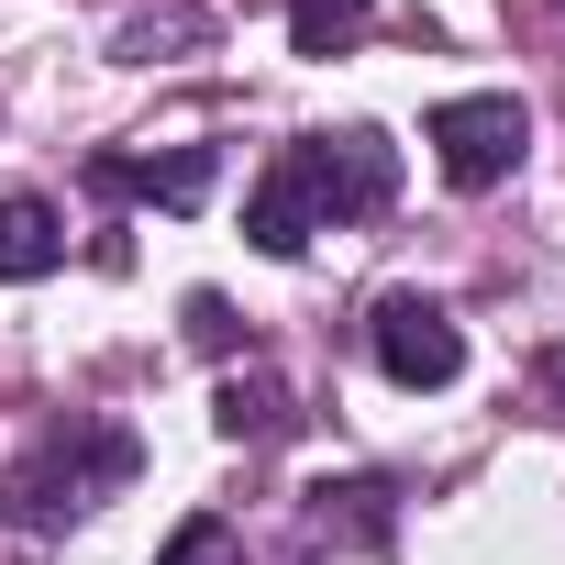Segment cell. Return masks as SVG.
Here are the masks:
<instances>
[{"instance_id": "obj_10", "label": "cell", "mask_w": 565, "mask_h": 565, "mask_svg": "<svg viewBox=\"0 0 565 565\" xmlns=\"http://www.w3.org/2000/svg\"><path fill=\"white\" fill-rule=\"evenodd\" d=\"M366 23H377V0H289V45L300 56H344Z\"/></svg>"}, {"instance_id": "obj_4", "label": "cell", "mask_w": 565, "mask_h": 565, "mask_svg": "<svg viewBox=\"0 0 565 565\" xmlns=\"http://www.w3.org/2000/svg\"><path fill=\"white\" fill-rule=\"evenodd\" d=\"M366 344H377V366H388L399 388H455V377H466V333H455V311L422 300V289H388L377 322H366Z\"/></svg>"}, {"instance_id": "obj_13", "label": "cell", "mask_w": 565, "mask_h": 565, "mask_svg": "<svg viewBox=\"0 0 565 565\" xmlns=\"http://www.w3.org/2000/svg\"><path fill=\"white\" fill-rule=\"evenodd\" d=\"M532 388H543V411L565 422V344H543V366H532Z\"/></svg>"}, {"instance_id": "obj_9", "label": "cell", "mask_w": 565, "mask_h": 565, "mask_svg": "<svg viewBox=\"0 0 565 565\" xmlns=\"http://www.w3.org/2000/svg\"><path fill=\"white\" fill-rule=\"evenodd\" d=\"M56 266H67V222L45 200H0V277L34 289V277H56Z\"/></svg>"}, {"instance_id": "obj_3", "label": "cell", "mask_w": 565, "mask_h": 565, "mask_svg": "<svg viewBox=\"0 0 565 565\" xmlns=\"http://www.w3.org/2000/svg\"><path fill=\"white\" fill-rule=\"evenodd\" d=\"M521 145H532V111H521L510 89H466V100L433 111V167H444L455 189H499V178L521 167Z\"/></svg>"}, {"instance_id": "obj_8", "label": "cell", "mask_w": 565, "mask_h": 565, "mask_svg": "<svg viewBox=\"0 0 565 565\" xmlns=\"http://www.w3.org/2000/svg\"><path fill=\"white\" fill-rule=\"evenodd\" d=\"M289 422H300V399L277 388L266 366H244V377H222V399H211V433H222V444H277V433H289Z\"/></svg>"}, {"instance_id": "obj_5", "label": "cell", "mask_w": 565, "mask_h": 565, "mask_svg": "<svg viewBox=\"0 0 565 565\" xmlns=\"http://www.w3.org/2000/svg\"><path fill=\"white\" fill-rule=\"evenodd\" d=\"M211 178H222L211 145H178V156H89V189H111V200H156V211H200Z\"/></svg>"}, {"instance_id": "obj_1", "label": "cell", "mask_w": 565, "mask_h": 565, "mask_svg": "<svg viewBox=\"0 0 565 565\" xmlns=\"http://www.w3.org/2000/svg\"><path fill=\"white\" fill-rule=\"evenodd\" d=\"M134 433L122 422H67V433H45L12 477H0V510H12L23 532H56V521H78V510H100V499H122L134 488Z\"/></svg>"}, {"instance_id": "obj_6", "label": "cell", "mask_w": 565, "mask_h": 565, "mask_svg": "<svg viewBox=\"0 0 565 565\" xmlns=\"http://www.w3.org/2000/svg\"><path fill=\"white\" fill-rule=\"evenodd\" d=\"M388 521H399L388 477H322V488L300 499V532H311V543H344V554H377Z\"/></svg>"}, {"instance_id": "obj_11", "label": "cell", "mask_w": 565, "mask_h": 565, "mask_svg": "<svg viewBox=\"0 0 565 565\" xmlns=\"http://www.w3.org/2000/svg\"><path fill=\"white\" fill-rule=\"evenodd\" d=\"M156 565H244V543H233V521H211V510H200V521H178V532H167V554H156Z\"/></svg>"}, {"instance_id": "obj_2", "label": "cell", "mask_w": 565, "mask_h": 565, "mask_svg": "<svg viewBox=\"0 0 565 565\" xmlns=\"http://www.w3.org/2000/svg\"><path fill=\"white\" fill-rule=\"evenodd\" d=\"M289 178H300V200H311L322 233H333V222H377V211L399 200V145H388L377 122L300 134V145H289Z\"/></svg>"}, {"instance_id": "obj_7", "label": "cell", "mask_w": 565, "mask_h": 565, "mask_svg": "<svg viewBox=\"0 0 565 565\" xmlns=\"http://www.w3.org/2000/svg\"><path fill=\"white\" fill-rule=\"evenodd\" d=\"M311 233H322V222H311V200H300V178H289V156H277V167H266V178L244 189V244H255V255H277V266H289V255H311Z\"/></svg>"}, {"instance_id": "obj_12", "label": "cell", "mask_w": 565, "mask_h": 565, "mask_svg": "<svg viewBox=\"0 0 565 565\" xmlns=\"http://www.w3.org/2000/svg\"><path fill=\"white\" fill-rule=\"evenodd\" d=\"M189 344H200V355H233V311H222L211 289H189Z\"/></svg>"}]
</instances>
